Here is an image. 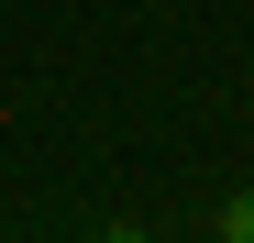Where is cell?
I'll return each mask as SVG.
<instances>
[{
  "label": "cell",
  "instance_id": "obj_1",
  "mask_svg": "<svg viewBox=\"0 0 254 243\" xmlns=\"http://www.w3.org/2000/svg\"><path fill=\"white\" fill-rule=\"evenodd\" d=\"M210 221H221V243H254V188H232V199H221Z\"/></svg>",
  "mask_w": 254,
  "mask_h": 243
}]
</instances>
